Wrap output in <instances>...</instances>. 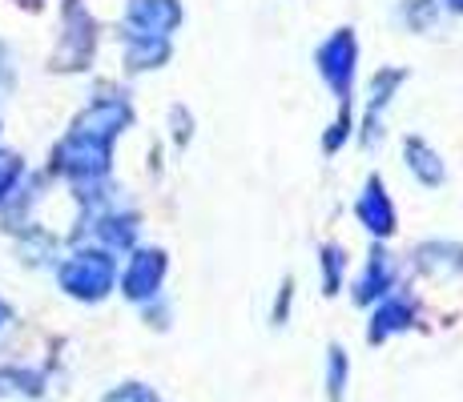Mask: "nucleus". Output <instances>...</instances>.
<instances>
[{"label": "nucleus", "mask_w": 463, "mask_h": 402, "mask_svg": "<svg viewBox=\"0 0 463 402\" xmlns=\"http://www.w3.org/2000/svg\"><path fill=\"white\" fill-rule=\"evenodd\" d=\"M338 266H343L338 249H326V285H331V294H335V285H338Z\"/></svg>", "instance_id": "obj_15"}, {"label": "nucleus", "mask_w": 463, "mask_h": 402, "mask_svg": "<svg viewBox=\"0 0 463 402\" xmlns=\"http://www.w3.org/2000/svg\"><path fill=\"white\" fill-rule=\"evenodd\" d=\"M5 318H8V306H5V302H0V326H5Z\"/></svg>", "instance_id": "obj_17"}, {"label": "nucleus", "mask_w": 463, "mask_h": 402, "mask_svg": "<svg viewBox=\"0 0 463 402\" xmlns=\"http://www.w3.org/2000/svg\"><path fill=\"white\" fill-rule=\"evenodd\" d=\"M354 213H359L363 226H367L371 234H379V238H387L391 229H395V205H391V198H387V190H383L379 177H371V182H367V190H363Z\"/></svg>", "instance_id": "obj_7"}, {"label": "nucleus", "mask_w": 463, "mask_h": 402, "mask_svg": "<svg viewBox=\"0 0 463 402\" xmlns=\"http://www.w3.org/2000/svg\"><path fill=\"white\" fill-rule=\"evenodd\" d=\"M129 105L121 101V97H101V101H93L89 109L77 117L73 133H81V137H93V141H105V145H113V137H118L121 129L129 125Z\"/></svg>", "instance_id": "obj_5"}, {"label": "nucleus", "mask_w": 463, "mask_h": 402, "mask_svg": "<svg viewBox=\"0 0 463 402\" xmlns=\"http://www.w3.org/2000/svg\"><path fill=\"white\" fill-rule=\"evenodd\" d=\"M435 5H448V8H456V13H463V0H435Z\"/></svg>", "instance_id": "obj_16"}, {"label": "nucleus", "mask_w": 463, "mask_h": 402, "mask_svg": "<svg viewBox=\"0 0 463 402\" xmlns=\"http://www.w3.org/2000/svg\"><path fill=\"white\" fill-rule=\"evenodd\" d=\"M57 169L69 173L73 182H97V177L109 173V145L93 137H81V133H69L57 145Z\"/></svg>", "instance_id": "obj_2"}, {"label": "nucleus", "mask_w": 463, "mask_h": 402, "mask_svg": "<svg viewBox=\"0 0 463 402\" xmlns=\"http://www.w3.org/2000/svg\"><path fill=\"white\" fill-rule=\"evenodd\" d=\"M126 61L129 69H157L169 57V41L165 37H141V33H126Z\"/></svg>", "instance_id": "obj_8"}, {"label": "nucleus", "mask_w": 463, "mask_h": 402, "mask_svg": "<svg viewBox=\"0 0 463 402\" xmlns=\"http://www.w3.org/2000/svg\"><path fill=\"white\" fill-rule=\"evenodd\" d=\"M403 154H407V165H411V173L420 177L423 185H439L443 182V165H439V157H435V149L427 145V141L411 137L403 145Z\"/></svg>", "instance_id": "obj_10"}, {"label": "nucleus", "mask_w": 463, "mask_h": 402, "mask_svg": "<svg viewBox=\"0 0 463 402\" xmlns=\"http://www.w3.org/2000/svg\"><path fill=\"white\" fill-rule=\"evenodd\" d=\"M391 282H395V266H391V257L379 249V254H371V266H367V274H363L359 294H354V298H359V302L383 298V294L391 290Z\"/></svg>", "instance_id": "obj_9"}, {"label": "nucleus", "mask_w": 463, "mask_h": 402, "mask_svg": "<svg viewBox=\"0 0 463 402\" xmlns=\"http://www.w3.org/2000/svg\"><path fill=\"white\" fill-rule=\"evenodd\" d=\"M182 24V5L177 0H129L126 13V33H141V37H165Z\"/></svg>", "instance_id": "obj_4"}, {"label": "nucleus", "mask_w": 463, "mask_h": 402, "mask_svg": "<svg viewBox=\"0 0 463 402\" xmlns=\"http://www.w3.org/2000/svg\"><path fill=\"white\" fill-rule=\"evenodd\" d=\"M318 73L338 93V101H351V80H354V37L346 29H338L331 41L318 49Z\"/></svg>", "instance_id": "obj_3"}, {"label": "nucleus", "mask_w": 463, "mask_h": 402, "mask_svg": "<svg viewBox=\"0 0 463 402\" xmlns=\"http://www.w3.org/2000/svg\"><path fill=\"white\" fill-rule=\"evenodd\" d=\"M16 177H21V157H16V154H0V201L13 198Z\"/></svg>", "instance_id": "obj_13"}, {"label": "nucleus", "mask_w": 463, "mask_h": 402, "mask_svg": "<svg viewBox=\"0 0 463 402\" xmlns=\"http://www.w3.org/2000/svg\"><path fill=\"white\" fill-rule=\"evenodd\" d=\"M420 266L423 270H463V246H451V241H431V246H420Z\"/></svg>", "instance_id": "obj_11"}, {"label": "nucleus", "mask_w": 463, "mask_h": 402, "mask_svg": "<svg viewBox=\"0 0 463 402\" xmlns=\"http://www.w3.org/2000/svg\"><path fill=\"white\" fill-rule=\"evenodd\" d=\"M407 322H411L407 302H387V306H379V314L371 318V342H383V338L395 334V330H407Z\"/></svg>", "instance_id": "obj_12"}, {"label": "nucleus", "mask_w": 463, "mask_h": 402, "mask_svg": "<svg viewBox=\"0 0 463 402\" xmlns=\"http://www.w3.org/2000/svg\"><path fill=\"white\" fill-rule=\"evenodd\" d=\"M162 278H165V254L162 249H141V254H133L121 285H126V294L133 302H141V298H154Z\"/></svg>", "instance_id": "obj_6"}, {"label": "nucleus", "mask_w": 463, "mask_h": 402, "mask_svg": "<svg viewBox=\"0 0 463 402\" xmlns=\"http://www.w3.org/2000/svg\"><path fill=\"white\" fill-rule=\"evenodd\" d=\"M0 73H5V49H0Z\"/></svg>", "instance_id": "obj_18"}, {"label": "nucleus", "mask_w": 463, "mask_h": 402, "mask_svg": "<svg viewBox=\"0 0 463 402\" xmlns=\"http://www.w3.org/2000/svg\"><path fill=\"white\" fill-rule=\"evenodd\" d=\"M105 402H157V398H154V390H149V387H137V382H129V387L113 390Z\"/></svg>", "instance_id": "obj_14"}, {"label": "nucleus", "mask_w": 463, "mask_h": 402, "mask_svg": "<svg viewBox=\"0 0 463 402\" xmlns=\"http://www.w3.org/2000/svg\"><path fill=\"white\" fill-rule=\"evenodd\" d=\"M113 274H118V266H113L109 249H81V254H73L61 266V285L73 298L97 302L113 290Z\"/></svg>", "instance_id": "obj_1"}]
</instances>
